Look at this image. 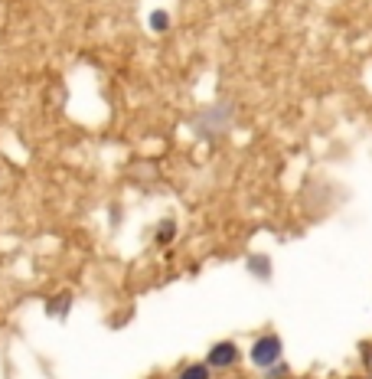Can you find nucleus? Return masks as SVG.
<instances>
[{
    "label": "nucleus",
    "mask_w": 372,
    "mask_h": 379,
    "mask_svg": "<svg viewBox=\"0 0 372 379\" xmlns=\"http://www.w3.org/2000/svg\"><path fill=\"white\" fill-rule=\"evenodd\" d=\"M277 360H281V337L268 333V337L255 340V347H252V363H255V366L271 370V366H277Z\"/></svg>",
    "instance_id": "1"
},
{
    "label": "nucleus",
    "mask_w": 372,
    "mask_h": 379,
    "mask_svg": "<svg viewBox=\"0 0 372 379\" xmlns=\"http://www.w3.org/2000/svg\"><path fill=\"white\" fill-rule=\"evenodd\" d=\"M151 27H153V29H167V27H170V17H167V13H153V17H151Z\"/></svg>",
    "instance_id": "4"
},
{
    "label": "nucleus",
    "mask_w": 372,
    "mask_h": 379,
    "mask_svg": "<svg viewBox=\"0 0 372 379\" xmlns=\"http://www.w3.org/2000/svg\"><path fill=\"white\" fill-rule=\"evenodd\" d=\"M235 360H239V347H235L232 340H222V343H216V347L209 350V360H206V363L222 370V366H232Z\"/></svg>",
    "instance_id": "2"
},
{
    "label": "nucleus",
    "mask_w": 372,
    "mask_h": 379,
    "mask_svg": "<svg viewBox=\"0 0 372 379\" xmlns=\"http://www.w3.org/2000/svg\"><path fill=\"white\" fill-rule=\"evenodd\" d=\"M180 379H209V363H193L180 373Z\"/></svg>",
    "instance_id": "3"
},
{
    "label": "nucleus",
    "mask_w": 372,
    "mask_h": 379,
    "mask_svg": "<svg viewBox=\"0 0 372 379\" xmlns=\"http://www.w3.org/2000/svg\"><path fill=\"white\" fill-rule=\"evenodd\" d=\"M170 236H173V222H163L160 226V242H167Z\"/></svg>",
    "instance_id": "6"
},
{
    "label": "nucleus",
    "mask_w": 372,
    "mask_h": 379,
    "mask_svg": "<svg viewBox=\"0 0 372 379\" xmlns=\"http://www.w3.org/2000/svg\"><path fill=\"white\" fill-rule=\"evenodd\" d=\"M268 258H252V268H255V275H261V278H265L268 275Z\"/></svg>",
    "instance_id": "5"
}]
</instances>
